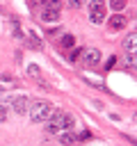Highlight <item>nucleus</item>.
I'll list each match as a JSON object with an SVG mask.
<instances>
[{"mask_svg":"<svg viewBox=\"0 0 137 146\" xmlns=\"http://www.w3.org/2000/svg\"><path fill=\"white\" fill-rule=\"evenodd\" d=\"M123 66H126L130 73H135V68H137V57H135V52L123 55Z\"/></svg>","mask_w":137,"mask_h":146,"instance_id":"10","label":"nucleus"},{"mask_svg":"<svg viewBox=\"0 0 137 146\" xmlns=\"http://www.w3.org/2000/svg\"><path fill=\"white\" fill-rule=\"evenodd\" d=\"M110 7H112L114 11H121V9L126 7V0H110Z\"/></svg>","mask_w":137,"mask_h":146,"instance_id":"15","label":"nucleus"},{"mask_svg":"<svg viewBox=\"0 0 137 146\" xmlns=\"http://www.w3.org/2000/svg\"><path fill=\"white\" fill-rule=\"evenodd\" d=\"M7 116H9V114H7V107H5V105H0V123H2V121H7Z\"/></svg>","mask_w":137,"mask_h":146,"instance_id":"19","label":"nucleus"},{"mask_svg":"<svg viewBox=\"0 0 137 146\" xmlns=\"http://www.w3.org/2000/svg\"><path fill=\"white\" fill-rule=\"evenodd\" d=\"M48 123H53V125H55L59 132H62V130H71V125H73V116H71L68 112H62V110H53V114H50Z\"/></svg>","mask_w":137,"mask_h":146,"instance_id":"2","label":"nucleus"},{"mask_svg":"<svg viewBox=\"0 0 137 146\" xmlns=\"http://www.w3.org/2000/svg\"><path fill=\"white\" fill-rule=\"evenodd\" d=\"M27 75H30V78H41L39 66H37V64H30V66H27Z\"/></svg>","mask_w":137,"mask_h":146,"instance_id":"14","label":"nucleus"},{"mask_svg":"<svg viewBox=\"0 0 137 146\" xmlns=\"http://www.w3.org/2000/svg\"><path fill=\"white\" fill-rule=\"evenodd\" d=\"M0 94H5V89H2V87H0Z\"/></svg>","mask_w":137,"mask_h":146,"instance_id":"21","label":"nucleus"},{"mask_svg":"<svg viewBox=\"0 0 137 146\" xmlns=\"http://www.w3.org/2000/svg\"><path fill=\"white\" fill-rule=\"evenodd\" d=\"M41 21H43V23H57V21H59V11L43 9V11H41Z\"/></svg>","mask_w":137,"mask_h":146,"instance_id":"11","label":"nucleus"},{"mask_svg":"<svg viewBox=\"0 0 137 146\" xmlns=\"http://www.w3.org/2000/svg\"><path fill=\"white\" fill-rule=\"evenodd\" d=\"M100 55H103V52H100L98 48H84V50H82V62H84L87 66H96V64L100 62Z\"/></svg>","mask_w":137,"mask_h":146,"instance_id":"5","label":"nucleus"},{"mask_svg":"<svg viewBox=\"0 0 137 146\" xmlns=\"http://www.w3.org/2000/svg\"><path fill=\"white\" fill-rule=\"evenodd\" d=\"M82 5H84V0H68V7H73V9H78Z\"/></svg>","mask_w":137,"mask_h":146,"instance_id":"18","label":"nucleus"},{"mask_svg":"<svg viewBox=\"0 0 137 146\" xmlns=\"http://www.w3.org/2000/svg\"><path fill=\"white\" fill-rule=\"evenodd\" d=\"M53 110H55V107H53L48 100H32L27 114H30V121H32V123H46V121L50 119Z\"/></svg>","mask_w":137,"mask_h":146,"instance_id":"1","label":"nucleus"},{"mask_svg":"<svg viewBox=\"0 0 137 146\" xmlns=\"http://www.w3.org/2000/svg\"><path fill=\"white\" fill-rule=\"evenodd\" d=\"M62 46L64 48H73L75 46V36L73 34H62Z\"/></svg>","mask_w":137,"mask_h":146,"instance_id":"13","label":"nucleus"},{"mask_svg":"<svg viewBox=\"0 0 137 146\" xmlns=\"http://www.w3.org/2000/svg\"><path fill=\"white\" fill-rule=\"evenodd\" d=\"M75 139H78V137H75L71 130H62V132H59V141H62V146H73Z\"/></svg>","mask_w":137,"mask_h":146,"instance_id":"8","label":"nucleus"},{"mask_svg":"<svg viewBox=\"0 0 137 146\" xmlns=\"http://www.w3.org/2000/svg\"><path fill=\"white\" fill-rule=\"evenodd\" d=\"M46 132H48V135H57L59 130H57V128H55L53 123H46Z\"/></svg>","mask_w":137,"mask_h":146,"instance_id":"17","label":"nucleus"},{"mask_svg":"<svg viewBox=\"0 0 137 146\" xmlns=\"http://www.w3.org/2000/svg\"><path fill=\"white\" fill-rule=\"evenodd\" d=\"M135 48H137V34L130 32V34H126V39H123V50H126V52H135Z\"/></svg>","mask_w":137,"mask_h":146,"instance_id":"7","label":"nucleus"},{"mask_svg":"<svg viewBox=\"0 0 137 146\" xmlns=\"http://www.w3.org/2000/svg\"><path fill=\"white\" fill-rule=\"evenodd\" d=\"M25 36H27V46H30V48H34V50H41V48H43V41H41L34 32H27Z\"/></svg>","mask_w":137,"mask_h":146,"instance_id":"9","label":"nucleus"},{"mask_svg":"<svg viewBox=\"0 0 137 146\" xmlns=\"http://www.w3.org/2000/svg\"><path fill=\"white\" fill-rule=\"evenodd\" d=\"M80 55H82V48H73V50L68 52V59L75 62V59H80Z\"/></svg>","mask_w":137,"mask_h":146,"instance_id":"16","label":"nucleus"},{"mask_svg":"<svg viewBox=\"0 0 137 146\" xmlns=\"http://www.w3.org/2000/svg\"><path fill=\"white\" fill-rule=\"evenodd\" d=\"M107 23H110V27H112V30H123V27H126V23H128V18H126V16H121V14H114V16H110V21H107Z\"/></svg>","mask_w":137,"mask_h":146,"instance_id":"6","label":"nucleus"},{"mask_svg":"<svg viewBox=\"0 0 137 146\" xmlns=\"http://www.w3.org/2000/svg\"><path fill=\"white\" fill-rule=\"evenodd\" d=\"M9 105H11V110H14L16 114H27V110H30V98H27V96H14V98L9 100Z\"/></svg>","mask_w":137,"mask_h":146,"instance_id":"4","label":"nucleus"},{"mask_svg":"<svg viewBox=\"0 0 137 146\" xmlns=\"http://www.w3.org/2000/svg\"><path fill=\"white\" fill-rule=\"evenodd\" d=\"M89 137H91V132H89V130H84V132H80V139H89Z\"/></svg>","mask_w":137,"mask_h":146,"instance_id":"20","label":"nucleus"},{"mask_svg":"<svg viewBox=\"0 0 137 146\" xmlns=\"http://www.w3.org/2000/svg\"><path fill=\"white\" fill-rule=\"evenodd\" d=\"M89 21L94 25H100L105 21V2L103 0H89Z\"/></svg>","mask_w":137,"mask_h":146,"instance_id":"3","label":"nucleus"},{"mask_svg":"<svg viewBox=\"0 0 137 146\" xmlns=\"http://www.w3.org/2000/svg\"><path fill=\"white\" fill-rule=\"evenodd\" d=\"M41 2H43V9H50V11L62 9V0H41Z\"/></svg>","mask_w":137,"mask_h":146,"instance_id":"12","label":"nucleus"}]
</instances>
